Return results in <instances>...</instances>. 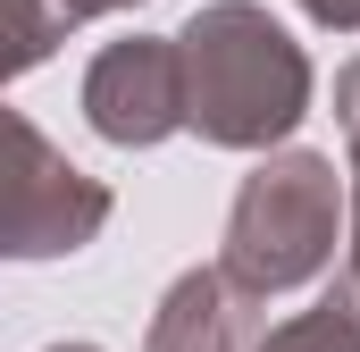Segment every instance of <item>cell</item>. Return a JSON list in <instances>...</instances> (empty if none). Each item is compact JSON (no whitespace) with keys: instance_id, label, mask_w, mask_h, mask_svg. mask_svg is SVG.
<instances>
[{"instance_id":"obj_1","label":"cell","mask_w":360,"mask_h":352,"mask_svg":"<svg viewBox=\"0 0 360 352\" xmlns=\"http://www.w3.org/2000/svg\"><path fill=\"white\" fill-rule=\"evenodd\" d=\"M302 51L260 8H210L184 34V109L210 143H269L302 118Z\"/></svg>"},{"instance_id":"obj_2","label":"cell","mask_w":360,"mask_h":352,"mask_svg":"<svg viewBox=\"0 0 360 352\" xmlns=\"http://www.w3.org/2000/svg\"><path fill=\"white\" fill-rule=\"evenodd\" d=\"M335 235V176L327 160H285V168L252 176V193L235 201V235H226V268L243 285H293L327 260Z\"/></svg>"},{"instance_id":"obj_3","label":"cell","mask_w":360,"mask_h":352,"mask_svg":"<svg viewBox=\"0 0 360 352\" xmlns=\"http://www.w3.org/2000/svg\"><path fill=\"white\" fill-rule=\"evenodd\" d=\"M84 109L109 143H160L176 118H193L184 109V59L168 42H117V51L92 59Z\"/></svg>"},{"instance_id":"obj_4","label":"cell","mask_w":360,"mask_h":352,"mask_svg":"<svg viewBox=\"0 0 360 352\" xmlns=\"http://www.w3.org/2000/svg\"><path fill=\"white\" fill-rule=\"evenodd\" d=\"M101 184L68 168L34 126H17V193H8V252L42 260V252H76L92 227H101Z\"/></svg>"},{"instance_id":"obj_5","label":"cell","mask_w":360,"mask_h":352,"mask_svg":"<svg viewBox=\"0 0 360 352\" xmlns=\"http://www.w3.org/2000/svg\"><path fill=\"white\" fill-rule=\"evenodd\" d=\"M151 352H235V310L218 277H184L151 327Z\"/></svg>"},{"instance_id":"obj_6","label":"cell","mask_w":360,"mask_h":352,"mask_svg":"<svg viewBox=\"0 0 360 352\" xmlns=\"http://www.w3.org/2000/svg\"><path fill=\"white\" fill-rule=\"evenodd\" d=\"M269 352H360V319L344 302H327V310H310L302 327H285Z\"/></svg>"},{"instance_id":"obj_7","label":"cell","mask_w":360,"mask_h":352,"mask_svg":"<svg viewBox=\"0 0 360 352\" xmlns=\"http://www.w3.org/2000/svg\"><path fill=\"white\" fill-rule=\"evenodd\" d=\"M310 8H319L327 25H360V0H310Z\"/></svg>"},{"instance_id":"obj_8","label":"cell","mask_w":360,"mask_h":352,"mask_svg":"<svg viewBox=\"0 0 360 352\" xmlns=\"http://www.w3.org/2000/svg\"><path fill=\"white\" fill-rule=\"evenodd\" d=\"M92 8H117V0H51V17L68 25V17H92Z\"/></svg>"},{"instance_id":"obj_9","label":"cell","mask_w":360,"mask_h":352,"mask_svg":"<svg viewBox=\"0 0 360 352\" xmlns=\"http://www.w3.org/2000/svg\"><path fill=\"white\" fill-rule=\"evenodd\" d=\"M68 352H84V344H68Z\"/></svg>"}]
</instances>
